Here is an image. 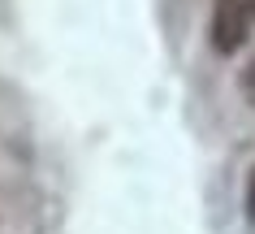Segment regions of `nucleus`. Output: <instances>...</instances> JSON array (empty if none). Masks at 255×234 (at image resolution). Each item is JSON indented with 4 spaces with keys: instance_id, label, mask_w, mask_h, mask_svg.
<instances>
[{
    "instance_id": "f257e3e1",
    "label": "nucleus",
    "mask_w": 255,
    "mask_h": 234,
    "mask_svg": "<svg viewBox=\"0 0 255 234\" xmlns=\"http://www.w3.org/2000/svg\"><path fill=\"white\" fill-rule=\"evenodd\" d=\"M251 26H255V4L251 0H216L212 22H208V39H212V48L221 56H229L251 39Z\"/></svg>"
},
{
    "instance_id": "f03ea898",
    "label": "nucleus",
    "mask_w": 255,
    "mask_h": 234,
    "mask_svg": "<svg viewBox=\"0 0 255 234\" xmlns=\"http://www.w3.org/2000/svg\"><path fill=\"white\" fill-rule=\"evenodd\" d=\"M247 221L255 226V169H251V178H247Z\"/></svg>"
},
{
    "instance_id": "7ed1b4c3",
    "label": "nucleus",
    "mask_w": 255,
    "mask_h": 234,
    "mask_svg": "<svg viewBox=\"0 0 255 234\" xmlns=\"http://www.w3.org/2000/svg\"><path fill=\"white\" fill-rule=\"evenodd\" d=\"M242 91H247V100L255 104V61L247 65V74H242Z\"/></svg>"
},
{
    "instance_id": "20e7f679",
    "label": "nucleus",
    "mask_w": 255,
    "mask_h": 234,
    "mask_svg": "<svg viewBox=\"0 0 255 234\" xmlns=\"http://www.w3.org/2000/svg\"><path fill=\"white\" fill-rule=\"evenodd\" d=\"M251 4H255V0H251Z\"/></svg>"
}]
</instances>
